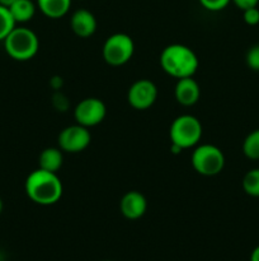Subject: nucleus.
<instances>
[{"label": "nucleus", "mask_w": 259, "mask_h": 261, "mask_svg": "<svg viewBox=\"0 0 259 261\" xmlns=\"http://www.w3.org/2000/svg\"><path fill=\"white\" fill-rule=\"evenodd\" d=\"M107 115V107L102 99L95 97L84 98L76 105L74 110V119L76 124L85 127L95 126L101 124Z\"/></svg>", "instance_id": "nucleus-7"}, {"label": "nucleus", "mask_w": 259, "mask_h": 261, "mask_svg": "<svg viewBox=\"0 0 259 261\" xmlns=\"http://www.w3.org/2000/svg\"><path fill=\"white\" fill-rule=\"evenodd\" d=\"M14 2H17V0H0V5H4V7L9 8Z\"/></svg>", "instance_id": "nucleus-24"}, {"label": "nucleus", "mask_w": 259, "mask_h": 261, "mask_svg": "<svg viewBox=\"0 0 259 261\" xmlns=\"http://www.w3.org/2000/svg\"><path fill=\"white\" fill-rule=\"evenodd\" d=\"M175 99L182 106H193L201 96V88L193 76L178 79L174 88Z\"/></svg>", "instance_id": "nucleus-11"}, {"label": "nucleus", "mask_w": 259, "mask_h": 261, "mask_svg": "<svg viewBox=\"0 0 259 261\" xmlns=\"http://www.w3.org/2000/svg\"><path fill=\"white\" fill-rule=\"evenodd\" d=\"M147 209L146 198L140 191H128L122 196L119 201V211L124 218L130 221H136L141 218Z\"/></svg>", "instance_id": "nucleus-10"}, {"label": "nucleus", "mask_w": 259, "mask_h": 261, "mask_svg": "<svg viewBox=\"0 0 259 261\" xmlns=\"http://www.w3.org/2000/svg\"><path fill=\"white\" fill-rule=\"evenodd\" d=\"M198 2L205 9L210 12H220L230 4L231 0H198Z\"/></svg>", "instance_id": "nucleus-20"}, {"label": "nucleus", "mask_w": 259, "mask_h": 261, "mask_svg": "<svg viewBox=\"0 0 259 261\" xmlns=\"http://www.w3.org/2000/svg\"><path fill=\"white\" fill-rule=\"evenodd\" d=\"M250 261H259V245L251 251Z\"/></svg>", "instance_id": "nucleus-23"}, {"label": "nucleus", "mask_w": 259, "mask_h": 261, "mask_svg": "<svg viewBox=\"0 0 259 261\" xmlns=\"http://www.w3.org/2000/svg\"><path fill=\"white\" fill-rule=\"evenodd\" d=\"M193 168L203 176L218 175L225 166V155L222 150L212 144L198 145L190 158Z\"/></svg>", "instance_id": "nucleus-5"}, {"label": "nucleus", "mask_w": 259, "mask_h": 261, "mask_svg": "<svg viewBox=\"0 0 259 261\" xmlns=\"http://www.w3.org/2000/svg\"><path fill=\"white\" fill-rule=\"evenodd\" d=\"M57 140L58 148L62 152L80 153L90 144L91 135L88 127L75 124L61 130Z\"/></svg>", "instance_id": "nucleus-8"}, {"label": "nucleus", "mask_w": 259, "mask_h": 261, "mask_svg": "<svg viewBox=\"0 0 259 261\" xmlns=\"http://www.w3.org/2000/svg\"><path fill=\"white\" fill-rule=\"evenodd\" d=\"M243 190L253 198H259V168H253L244 175Z\"/></svg>", "instance_id": "nucleus-17"}, {"label": "nucleus", "mask_w": 259, "mask_h": 261, "mask_svg": "<svg viewBox=\"0 0 259 261\" xmlns=\"http://www.w3.org/2000/svg\"><path fill=\"white\" fill-rule=\"evenodd\" d=\"M3 208H4V204H3V200H2V199H0V214H2Z\"/></svg>", "instance_id": "nucleus-25"}, {"label": "nucleus", "mask_w": 259, "mask_h": 261, "mask_svg": "<svg viewBox=\"0 0 259 261\" xmlns=\"http://www.w3.org/2000/svg\"><path fill=\"white\" fill-rule=\"evenodd\" d=\"M160 65L170 76L182 79L195 75L200 61L190 47L182 43H172L160 54Z\"/></svg>", "instance_id": "nucleus-2"}, {"label": "nucleus", "mask_w": 259, "mask_h": 261, "mask_svg": "<svg viewBox=\"0 0 259 261\" xmlns=\"http://www.w3.org/2000/svg\"><path fill=\"white\" fill-rule=\"evenodd\" d=\"M243 18H244V22H245L248 25L259 24V9H258V7L248 8V9L243 10Z\"/></svg>", "instance_id": "nucleus-21"}, {"label": "nucleus", "mask_w": 259, "mask_h": 261, "mask_svg": "<svg viewBox=\"0 0 259 261\" xmlns=\"http://www.w3.org/2000/svg\"><path fill=\"white\" fill-rule=\"evenodd\" d=\"M246 64L254 71H259V43L251 46L246 53Z\"/></svg>", "instance_id": "nucleus-19"}, {"label": "nucleus", "mask_w": 259, "mask_h": 261, "mask_svg": "<svg viewBox=\"0 0 259 261\" xmlns=\"http://www.w3.org/2000/svg\"><path fill=\"white\" fill-rule=\"evenodd\" d=\"M70 25L73 32L81 38H88L96 31V19L91 12L86 9H79L74 12L70 18Z\"/></svg>", "instance_id": "nucleus-12"}, {"label": "nucleus", "mask_w": 259, "mask_h": 261, "mask_svg": "<svg viewBox=\"0 0 259 261\" xmlns=\"http://www.w3.org/2000/svg\"><path fill=\"white\" fill-rule=\"evenodd\" d=\"M25 194L33 203L38 205H53L62 196V182L57 173L35 170L28 175L24 184Z\"/></svg>", "instance_id": "nucleus-1"}, {"label": "nucleus", "mask_w": 259, "mask_h": 261, "mask_svg": "<svg viewBox=\"0 0 259 261\" xmlns=\"http://www.w3.org/2000/svg\"><path fill=\"white\" fill-rule=\"evenodd\" d=\"M104 261H109V260H104Z\"/></svg>", "instance_id": "nucleus-26"}, {"label": "nucleus", "mask_w": 259, "mask_h": 261, "mask_svg": "<svg viewBox=\"0 0 259 261\" xmlns=\"http://www.w3.org/2000/svg\"><path fill=\"white\" fill-rule=\"evenodd\" d=\"M202 124L197 117L192 115H180L170 125V142L182 149L192 148L198 144L202 138Z\"/></svg>", "instance_id": "nucleus-4"}, {"label": "nucleus", "mask_w": 259, "mask_h": 261, "mask_svg": "<svg viewBox=\"0 0 259 261\" xmlns=\"http://www.w3.org/2000/svg\"><path fill=\"white\" fill-rule=\"evenodd\" d=\"M63 157L62 150L60 148H46L41 152L40 158H38V163H40V168L45 171H50V172L57 173L62 166Z\"/></svg>", "instance_id": "nucleus-14"}, {"label": "nucleus", "mask_w": 259, "mask_h": 261, "mask_svg": "<svg viewBox=\"0 0 259 261\" xmlns=\"http://www.w3.org/2000/svg\"><path fill=\"white\" fill-rule=\"evenodd\" d=\"M73 0H37L38 9L46 17L58 19L68 14Z\"/></svg>", "instance_id": "nucleus-13"}, {"label": "nucleus", "mask_w": 259, "mask_h": 261, "mask_svg": "<svg viewBox=\"0 0 259 261\" xmlns=\"http://www.w3.org/2000/svg\"><path fill=\"white\" fill-rule=\"evenodd\" d=\"M15 23L29 22L36 14V5L32 0H17L9 7Z\"/></svg>", "instance_id": "nucleus-15"}, {"label": "nucleus", "mask_w": 259, "mask_h": 261, "mask_svg": "<svg viewBox=\"0 0 259 261\" xmlns=\"http://www.w3.org/2000/svg\"><path fill=\"white\" fill-rule=\"evenodd\" d=\"M15 20L10 13L9 8L0 5V42L7 38V36L15 28Z\"/></svg>", "instance_id": "nucleus-18"}, {"label": "nucleus", "mask_w": 259, "mask_h": 261, "mask_svg": "<svg viewBox=\"0 0 259 261\" xmlns=\"http://www.w3.org/2000/svg\"><path fill=\"white\" fill-rule=\"evenodd\" d=\"M3 42L8 55L17 61L30 60L40 48L37 35L27 27H15Z\"/></svg>", "instance_id": "nucleus-3"}, {"label": "nucleus", "mask_w": 259, "mask_h": 261, "mask_svg": "<svg viewBox=\"0 0 259 261\" xmlns=\"http://www.w3.org/2000/svg\"><path fill=\"white\" fill-rule=\"evenodd\" d=\"M240 10H245L248 8L258 7L259 0H231Z\"/></svg>", "instance_id": "nucleus-22"}, {"label": "nucleus", "mask_w": 259, "mask_h": 261, "mask_svg": "<svg viewBox=\"0 0 259 261\" xmlns=\"http://www.w3.org/2000/svg\"><path fill=\"white\" fill-rule=\"evenodd\" d=\"M157 98V87L149 79H140L135 82L128 89L127 101L135 110H147L155 103Z\"/></svg>", "instance_id": "nucleus-9"}, {"label": "nucleus", "mask_w": 259, "mask_h": 261, "mask_svg": "<svg viewBox=\"0 0 259 261\" xmlns=\"http://www.w3.org/2000/svg\"><path fill=\"white\" fill-rule=\"evenodd\" d=\"M135 51L134 40L126 33L109 36L103 45V59L112 66H121L131 60Z\"/></svg>", "instance_id": "nucleus-6"}, {"label": "nucleus", "mask_w": 259, "mask_h": 261, "mask_svg": "<svg viewBox=\"0 0 259 261\" xmlns=\"http://www.w3.org/2000/svg\"><path fill=\"white\" fill-rule=\"evenodd\" d=\"M243 153L249 160H259V129L253 130L246 135L243 142Z\"/></svg>", "instance_id": "nucleus-16"}]
</instances>
